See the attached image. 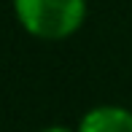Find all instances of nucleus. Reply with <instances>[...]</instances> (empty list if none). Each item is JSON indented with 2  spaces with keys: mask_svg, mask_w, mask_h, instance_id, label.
<instances>
[{
  "mask_svg": "<svg viewBox=\"0 0 132 132\" xmlns=\"http://www.w3.org/2000/svg\"><path fill=\"white\" fill-rule=\"evenodd\" d=\"M14 16L30 38L65 40L86 22V0H11Z\"/></svg>",
  "mask_w": 132,
  "mask_h": 132,
  "instance_id": "1",
  "label": "nucleus"
},
{
  "mask_svg": "<svg viewBox=\"0 0 132 132\" xmlns=\"http://www.w3.org/2000/svg\"><path fill=\"white\" fill-rule=\"evenodd\" d=\"M76 132H132V111L124 105H97L81 116Z\"/></svg>",
  "mask_w": 132,
  "mask_h": 132,
  "instance_id": "2",
  "label": "nucleus"
},
{
  "mask_svg": "<svg viewBox=\"0 0 132 132\" xmlns=\"http://www.w3.org/2000/svg\"><path fill=\"white\" fill-rule=\"evenodd\" d=\"M40 132H73V129H68V127H59V124H54V127H43Z\"/></svg>",
  "mask_w": 132,
  "mask_h": 132,
  "instance_id": "3",
  "label": "nucleus"
}]
</instances>
